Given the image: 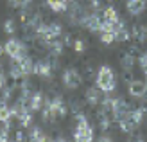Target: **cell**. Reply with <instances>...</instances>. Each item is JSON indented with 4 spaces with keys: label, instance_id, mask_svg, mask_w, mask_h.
Returning <instances> with one entry per match:
<instances>
[{
    "label": "cell",
    "instance_id": "1",
    "mask_svg": "<svg viewBox=\"0 0 147 142\" xmlns=\"http://www.w3.org/2000/svg\"><path fill=\"white\" fill-rule=\"evenodd\" d=\"M95 83H97L99 90H102V94H111L117 86V79H115L111 67L102 65L97 70V74H95Z\"/></svg>",
    "mask_w": 147,
    "mask_h": 142
},
{
    "label": "cell",
    "instance_id": "2",
    "mask_svg": "<svg viewBox=\"0 0 147 142\" xmlns=\"http://www.w3.org/2000/svg\"><path fill=\"white\" fill-rule=\"evenodd\" d=\"M76 121H77V126H76V130H74V139H76L77 142H88V140H92L93 139V130H92L90 122H88L86 115L81 111V113L76 115Z\"/></svg>",
    "mask_w": 147,
    "mask_h": 142
},
{
    "label": "cell",
    "instance_id": "3",
    "mask_svg": "<svg viewBox=\"0 0 147 142\" xmlns=\"http://www.w3.org/2000/svg\"><path fill=\"white\" fill-rule=\"evenodd\" d=\"M5 54L9 56L11 59H22L24 56H27V47L22 40L11 38L9 41H5Z\"/></svg>",
    "mask_w": 147,
    "mask_h": 142
},
{
    "label": "cell",
    "instance_id": "4",
    "mask_svg": "<svg viewBox=\"0 0 147 142\" xmlns=\"http://www.w3.org/2000/svg\"><path fill=\"white\" fill-rule=\"evenodd\" d=\"M83 83V74H81L77 69H67L63 72V85L70 88V90H76V88L81 86Z\"/></svg>",
    "mask_w": 147,
    "mask_h": 142
},
{
    "label": "cell",
    "instance_id": "5",
    "mask_svg": "<svg viewBox=\"0 0 147 142\" xmlns=\"http://www.w3.org/2000/svg\"><path fill=\"white\" fill-rule=\"evenodd\" d=\"M49 108H50V111H52V115H54L56 121H57V119L61 121V119L67 117V104H65V101H63L61 95H56L54 99H50Z\"/></svg>",
    "mask_w": 147,
    "mask_h": 142
},
{
    "label": "cell",
    "instance_id": "6",
    "mask_svg": "<svg viewBox=\"0 0 147 142\" xmlns=\"http://www.w3.org/2000/svg\"><path fill=\"white\" fill-rule=\"evenodd\" d=\"M127 94L131 97H136V99H142L147 94V85L140 79H133L131 83H127Z\"/></svg>",
    "mask_w": 147,
    "mask_h": 142
},
{
    "label": "cell",
    "instance_id": "7",
    "mask_svg": "<svg viewBox=\"0 0 147 142\" xmlns=\"http://www.w3.org/2000/svg\"><path fill=\"white\" fill-rule=\"evenodd\" d=\"M52 72H54V69H52V65H50L49 59H40V61L34 63V72L32 74H36V76L49 79L52 76Z\"/></svg>",
    "mask_w": 147,
    "mask_h": 142
},
{
    "label": "cell",
    "instance_id": "8",
    "mask_svg": "<svg viewBox=\"0 0 147 142\" xmlns=\"http://www.w3.org/2000/svg\"><path fill=\"white\" fill-rule=\"evenodd\" d=\"M50 103V99H47L45 95H43V92H40V90H36V92H32L31 94V101H29V108H31L32 111H36V110H41L45 104H49Z\"/></svg>",
    "mask_w": 147,
    "mask_h": 142
},
{
    "label": "cell",
    "instance_id": "9",
    "mask_svg": "<svg viewBox=\"0 0 147 142\" xmlns=\"http://www.w3.org/2000/svg\"><path fill=\"white\" fill-rule=\"evenodd\" d=\"M102 22H104V16H102V14H99V13H92V14H88L84 27L88 29V31H92V33H100Z\"/></svg>",
    "mask_w": 147,
    "mask_h": 142
},
{
    "label": "cell",
    "instance_id": "10",
    "mask_svg": "<svg viewBox=\"0 0 147 142\" xmlns=\"http://www.w3.org/2000/svg\"><path fill=\"white\" fill-rule=\"evenodd\" d=\"M84 99H86V104L88 106H99L100 104V99H102V90H99L97 86L95 88H88L84 92Z\"/></svg>",
    "mask_w": 147,
    "mask_h": 142
},
{
    "label": "cell",
    "instance_id": "11",
    "mask_svg": "<svg viewBox=\"0 0 147 142\" xmlns=\"http://www.w3.org/2000/svg\"><path fill=\"white\" fill-rule=\"evenodd\" d=\"M126 7L131 14H142L147 7V0H127Z\"/></svg>",
    "mask_w": 147,
    "mask_h": 142
},
{
    "label": "cell",
    "instance_id": "12",
    "mask_svg": "<svg viewBox=\"0 0 147 142\" xmlns=\"http://www.w3.org/2000/svg\"><path fill=\"white\" fill-rule=\"evenodd\" d=\"M9 76L13 81H20L22 77H25V72L24 69H22V63L18 61V59H13L11 65H9Z\"/></svg>",
    "mask_w": 147,
    "mask_h": 142
},
{
    "label": "cell",
    "instance_id": "13",
    "mask_svg": "<svg viewBox=\"0 0 147 142\" xmlns=\"http://www.w3.org/2000/svg\"><path fill=\"white\" fill-rule=\"evenodd\" d=\"M11 119H13V115H11V106L7 104V101L0 99V122H9L11 124Z\"/></svg>",
    "mask_w": 147,
    "mask_h": 142
},
{
    "label": "cell",
    "instance_id": "14",
    "mask_svg": "<svg viewBox=\"0 0 147 142\" xmlns=\"http://www.w3.org/2000/svg\"><path fill=\"white\" fill-rule=\"evenodd\" d=\"M135 63H136L135 56H133V54H129V52L126 50V52L122 54V58H120V65H122V69H124V70H127V72H133Z\"/></svg>",
    "mask_w": 147,
    "mask_h": 142
},
{
    "label": "cell",
    "instance_id": "15",
    "mask_svg": "<svg viewBox=\"0 0 147 142\" xmlns=\"http://www.w3.org/2000/svg\"><path fill=\"white\" fill-rule=\"evenodd\" d=\"M68 2H72V0H47V5L54 13H63V11H67Z\"/></svg>",
    "mask_w": 147,
    "mask_h": 142
},
{
    "label": "cell",
    "instance_id": "16",
    "mask_svg": "<svg viewBox=\"0 0 147 142\" xmlns=\"http://www.w3.org/2000/svg\"><path fill=\"white\" fill-rule=\"evenodd\" d=\"M18 122L24 126V128H31V126H32V110L31 108H25L18 115Z\"/></svg>",
    "mask_w": 147,
    "mask_h": 142
},
{
    "label": "cell",
    "instance_id": "17",
    "mask_svg": "<svg viewBox=\"0 0 147 142\" xmlns=\"http://www.w3.org/2000/svg\"><path fill=\"white\" fill-rule=\"evenodd\" d=\"M29 139L34 140V142H43V140H47L49 137L45 135V131H43L41 128H38V126H32L31 131H29Z\"/></svg>",
    "mask_w": 147,
    "mask_h": 142
},
{
    "label": "cell",
    "instance_id": "18",
    "mask_svg": "<svg viewBox=\"0 0 147 142\" xmlns=\"http://www.w3.org/2000/svg\"><path fill=\"white\" fill-rule=\"evenodd\" d=\"M120 124V128H122V131H126V133H135V130L138 128V124L131 119L129 115L126 117V119H122V121L119 122Z\"/></svg>",
    "mask_w": 147,
    "mask_h": 142
},
{
    "label": "cell",
    "instance_id": "19",
    "mask_svg": "<svg viewBox=\"0 0 147 142\" xmlns=\"http://www.w3.org/2000/svg\"><path fill=\"white\" fill-rule=\"evenodd\" d=\"M104 20L106 22H111V24H115V22H119L120 20V16H119V11L115 9V7H106L104 9Z\"/></svg>",
    "mask_w": 147,
    "mask_h": 142
},
{
    "label": "cell",
    "instance_id": "20",
    "mask_svg": "<svg viewBox=\"0 0 147 142\" xmlns=\"http://www.w3.org/2000/svg\"><path fill=\"white\" fill-rule=\"evenodd\" d=\"M129 38H131V36H129V29H126V25H122L119 31L115 33V40L117 41H127Z\"/></svg>",
    "mask_w": 147,
    "mask_h": 142
},
{
    "label": "cell",
    "instance_id": "21",
    "mask_svg": "<svg viewBox=\"0 0 147 142\" xmlns=\"http://www.w3.org/2000/svg\"><path fill=\"white\" fill-rule=\"evenodd\" d=\"M81 74H83V77L92 79V77H95V74H97V72H95V69H93L92 63H84L83 65V72H81Z\"/></svg>",
    "mask_w": 147,
    "mask_h": 142
},
{
    "label": "cell",
    "instance_id": "22",
    "mask_svg": "<svg viewBox=\"0 0 147 142\" xmlns=\"http://www.w3.org/2000/svg\"><path fill=\"white\" fill-rule=\"evenodd\" d=\"M4 33L5 34H14V33H16V24H14L13 18H7L4 22Z\"/></svg>",
    "mask_w": 147,
    "mask_h": 142
},
{
    "label": "cell",
    "instance_id": "23",
    "mask_svg": "<svg viewBox=\"0 0 147 142\" xmlns=\"http://www.w3.org/2000/svg\"><path fill=\"white\" fill-rule=\"evenodd\" d=\"M100 41L106 43V45H111L115 41V34L111 31H100Z\"/></svg>",
    "mask_w": 147,
    "mask_h": 142
},
{
    "label": "cell",
    "instance_id": "24",
    "mask_svg": "<svg viewBox=\"0 0 147 142\" xmlns=\"http://www.w3.org/2000/svg\"><path fill=\"white\" fill-rule=\"evenodd\" d=\"M74 50H76V52H83L86 47H84V41L83 40H76V41H74V47H72Z\"/></svg>",
    "mask_w": 147,
    "mask_h": 142
},
{
    "label": "cell",
    "instance_id": "25",
    "mask_svg": "<svg viewBox=\"0 0 147 142\" xmlns=\"http://www.w3.org/2000/svg\"><path fill=\"white\" fill-rule=\"evenodd\" d=\"M138 63H140V67L145 70L147 69V52H142L140 54V58H138Z\"/></svg>",
    "mask_w": 147,
    "mask_h": 142
},
{
    "label": "cell",
    "instance_id": "26",
    "mask_svg": "<svg viewBox=\"0 0 147 142\" xmlns=\"http://www.w3.org/2000/svg\"><path fill=\"white\" fill-rule=\"evenodd\" d=\"M22 4H24V0H9L11 7H22Z\"/></svg>",
    "mask_w": 147,
    "mask_h": 142
},
{
    "label": "cell",
    "instance_id": "27",
    "mask_svg": "<svg viewBox=\"0 0 147 142\" xmlns=\"http://www.w3.org/2000/svg\"><path fill=\"white\" fill-rule=\"evenodd\" d=\"M14 139H16V140H25L27 137L24 135V131H16V135H14Z\"/></svg>",
    "mask_w": 147,
    "mask_h": 142
},
{
    "label": "cell",
    "instance_id": "28",
    "mask_svg": "<svg viewBox=\"0 0 147 142\" xmlns=\"http://www.w3.org/2000/svg\"><path fill=\"white\" fill-rule=\"evenodd\" d=\"M4 52H5V47H4V45H0V56H2Z\"/></svg>",
    "mask_w": 147,
    "mask_h": 142
},
{
    "label": "cell",
    "instance_id": "29",
    "mask_svg": "<svg viewBox=\"0 0 147 142\" xmlns=\"http://www.w3.org/2000/svg\"><path fill=\"white\" fill-rule=\"evenodd\" d=\"M144 31H145V34H147V25H144Z\"/></svg>",
    "mask_w": 147,
    "mask_h": 142
},
{
    "label": "cell",
    "instance_id": "30",
    "mask_svg": "<svg viewBox=\"0 0 147 142\" xmlns=\"http://www.w3.org/2000/svg\"><path fill=\"white\" fill-rule=\"evenodd\" d=\"M145 77H147V69H145Z\"/></svg>",
    "mask_w": 147,
    "mask_h": 142
},
{
    "label": "cell",
    "instance_id": "31",
    "mask_svg": "<svg viewBox=\"0 0 147 142\" xmlns=\"http://www.w3.org/2000/svg\"><path fill=\"white\" fill-rule=\"evenodd\" d=\"M111 2H115V0H111Z\"/></svg>",
    "mask_w": 147,
    "mask_h": 142
}]
</instances>
